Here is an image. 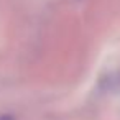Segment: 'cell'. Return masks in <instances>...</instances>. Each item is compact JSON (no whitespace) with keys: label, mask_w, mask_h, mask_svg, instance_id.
Wrapping results in <instances>:
<instances>
[{"label":"cell","mask_w":120,"mask_h":120,"mask_svg":"<svg viewBox=\"0 0 120 120\" xmlns=\"http://www.w3.org/2000/svg\"><path fill=\"white\" fill-rule=\"evenodd\" d=\"M0 120H15L12 115H0Z\"/></svg>","instance_id":"1"}]
</instances>
